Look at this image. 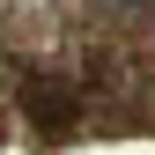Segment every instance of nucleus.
<instances>
[{"instance_id": "f257e3e1", "label": "nucleus", "mask_w": 155, "mask_h": 155, "mask_svg": "<svg viewBox=\"0 0 155 155\" xmlns=\"http://www.w3.org/2000/svg\"><path fill=\"white\" fill-rule=\"evenodd\" d=\"M118 8H148V0H118Z\"/></svg>"}]
</instances>
